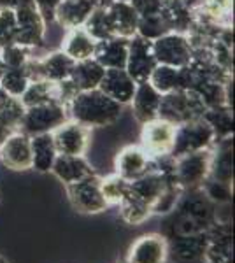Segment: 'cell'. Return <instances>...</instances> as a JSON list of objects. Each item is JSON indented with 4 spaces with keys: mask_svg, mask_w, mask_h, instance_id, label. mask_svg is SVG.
Returning a JSON list of instances; mask_svg holds the SVG:
<instances>
[{
    "mask_svg": "<svg viewBox=\"0 0 235 263\" xmlns=\"http://www.w3.org/2000/svg\"><path fill=\"white\" fill-rule=\"evenodd\" d=\"M158 65L153 53V41H148L140 35H134L128 41V54L125 70L135 83L148 81L149 74Z\"/></svg>",
    "mask_w": 235,
    "mask_h": 263,
    "instance_id": "12",
    "label": "cell"
},
{
    "mask_svg": "<svg viewBox=\"0 0 235 263\" xmlns=\"http://www.w3.org/2000/svg\"><path fill=\"white\" fill-rule=\"evenodd\" d=\"M204 263H209V261H204Z\"/></svg>",
    "mask_w": 235,
    "mask_h": 263,
    "instance_id": "52",
    "label": "cell"
},
{
    "mask_svg": "<svg viewBox=\"0 0 235 263\" xmlns=\"http://www.w3.org/2000/svg\"><path fill=\"white\" fill-rule=\"evenodd\" d=\"M214 142V130L211 128V125L204 118L186 121L183 125L176 126V135H174V146L170 156L177 158V156L188 155V153L209 149Z\"/></svg>",
    "mask_w": 235,
    "mask_h": 263,
    "instance_id": "6",
    "label": "cell"
},
{
    "mask_svg": "<svg viewBox=\"0 0 235 263\" xmlns=\"http://www.w3.org/2000/svg\"><path fill=\"white\" fill-rule=\"evenodd\" d=\"M105 69L98 63L95 58H86L74 63V69L70 72V81L78 88V91L95 90L104 78Z\"/></svg>",
    "mask_w": 235,
    "mask_h": 263,
    "instance_id": "29",
    "label": "cell"
},
{
    "mask_svg": "<svg viewBox=\"0 0 235 263\" xmlns=\"http://www.w3.org/2000/svg\"><path fill=\"white\" fill-rule=\"evenodd\" d=\"M160 14L170 32L188 33L193 27V11L183 0H164Z\"/></svg>",
    "mask_w": 235,
    "mask_h": 263,
    "instance_id": "28",
    "label": "cell"
},
{
    "mask_svg": "<svg viewBox=\"0 0 235 263\" xmlns=\"http://www.w3.org/2000/svg\"><path fill=\"white\" fill-rule=\"evenodd\" d=\"M193 11V20L218 28H232L233 0H204Z\"/></svg>",
    "mask_w": 235,
    "mask_h": 263,
    "instance_id": "20",
    "label": "cell"
},
{
    "mask_svg": "<svg viewBox=\"0 0 235 263\" xmlns=\"http://www.w3.org/2000/svg\"><path fill=\"white\" fill-rule=\"evenodd\" d=\"M209 179L233 186V135L218 139L212 144Z\"/></svg>",
    "mask_w": 235,
    "mask_h": 263,
    "instance_id": "18",
    "label": "cell"
},
{
    "mask_svg": "<svg viewBox=\"0 0 235 263\" xmlns=\"http://www.w3.org/2000/svg\"><path fill=\"white\" fill-rule=\"evenodd\" d=\"M95 46L97 41L84 30V27H78L67 30V35L62 44V51L74 62H81L86 60V58H93Z\"/></svg>",
    "mask_w": 235,
    "mask_h": 263,
    "instance_id": "26",
    "label": "cell"
},
{
    "mask_svg": "<svg viewBox=\"0 0 235 263\" xmlns=\"http://www.w3.org/2000/svg\"><path fill=\"white\" fill-rule=\"evenodd\" d=\"M0 162L7 168L16 172L32 168V151L30 137L23 132L16 130L0 144Z\"/></svg>",
    "mask_w": 235,
    "mask_h": 263,
    "instance_id": "16",
    "label": "cell"
},
{
    "mask_svg": "<svg viewBox=\"0 0 235 263\" xmlns=\"http://www.w3.org/2000/svg\"><path fill=\"white\" fill-rule=\"evenodd\" d=\"M51 135H53V142L58 155L84 156L89 146V128L78 121H65L62 126L51 132Z\"/></svg>",
    "mask_w": 235,
    "mask_h": 263,
    "instance_id": "14",
    "label": "cell"
},
{
    "mask_svg": "<svg viewBox=\"0 0 235 263\" xmlns=\"http://www.w3.org/2000/svg\"><path fill=\"white\" fill-rule=\"evenodd\" d=\"M135 86L137 83L130 78V74L125 69H105L104 78H102L98 90L104 91L109 99L121 105H126L132 102Z\"/></svg>",
    "mask_w": 235,
    "mask_h": 263,
    "instance_id": "19",
    "label": "cell"
},
{
    "mask_svg": "<svg viewBox=\"0 0 235 263\" xmlns=\"http://www.w3.org/2000/svg\"><path fill=\"white\" fill-rule=\"evenodd\" d=\"M51 174L57 179H60L65 186L74 184L84 177H89L95 174L93 167L86 162L84 156H69V155H58L55 160Z\"/></svg>",
    "mask_w": 235,
    "mask_h": 263,
    "instance_id": "22",
    "label": "cell"
},
{
    "mask_svg": "<svg viewBox=\"0 0 235 263\" xmlns=\"http://www.w3.org/2000/svg\"><path fill=\"white\" fill-rule=\"evenodd\" d=\"M160 100H161V95L148 81L137 83L134 97H132V102H130L132 112H134L135 120L142 125V123H148L158 118Z\"/></svg>",
    "mask_w": 235,
    "mask_h": 263,
    "instance_id": "21",
    "label": "cell"
},
{
    "mask_svg": "<svg viewBox=\"0 0 235 263\" xmlns=\"http://www.w3.org/2000/svg\"><path fill=\"white\" fill-rule=\"evenodd\" d=\"M128 182L126 179H123L121 176H118L116 172L111 174V176L100 177V190L104 195L107 205H119V202L125 198V195L128 193Z\"/></svg>",
    "mask_w": 235,
    "mask_h": 263,
    "instance_id": "37",
    "label": "cell"
},
{
    "mask_svg": "<svg viewBox=\"0 0 235 263\" xmlns=\"http://www.w3.org/2000/svg\"><path fill=\"white\" fill-rule=\"evenodd\" d=\"M148 83L151 84L160 95L179 90V88H181V69L169 67V65H160V63H158L151 74H149Z\"/></svg>",
    "mask_w": 235,
    "mask_h": 263,
    "instance_id": "34",
    "label": "cell"
},
{
    "mask_svg": "<svg viewBox=\"0 0 235 263\" xmlns=\"http://www.w3.org/2000/svg\"><path fill=\"white\" fill-rule=\"evenodd\" d=\"M211 171V147L174 158L172 179L181 190L200 188Z\"/></svg>",
    "mask_w": 235,
    "mask_h": 263,
    "instance_id": "5",
    "label": "cell"
},
{
    "mask_svg": "<svg viewBox=\"0 0 235 263\" xmlns=\"http://www.w3.org/2000/svg\"><path fill=\"white\" fill-rule=\"evenodd\" d=\"M11 135V132H7V130H4L2 126H0V144H2L4 141H6L7 137Z\"/></svg>",
    "mask_w": 235,
    "mask_h": 263,
    "instance_id": "48",
    "label": "cell"
},
{
    "mask_svg": "<svg viewBox=\"0 0 235 263\" xmlns=\"http://www.w3.org/2000/svg\"><path fill=\"white\" fill-rule=\"evenodd\" d=\"M69 120L70 118L67 105L60 104V102H48V104L25 109L18 130L27 134L28 137L39 134H51Z\"/></svg>",
    "mask_w": 235,
    "mask_h": 263,
    "instance_id": "4",
    "label": "cell"
},
{
    "mask_svg": "<svg viewBox=\"0 0 235 263\" xmlns=\"http://www.w3.org/2000/svg\"><path fill=\"white\" fill-rule=\"evenodd\" d=\"M113 2H130V0H113Z\"/></svg>",
    "mask_w": 235,
    "mask_h": 263,
    "instance_id": "51",
    "label": "cell"
},
{
    "mask_svg": "<svg viewBox=\"0 0 235 263\" xmlns=\"http://www.w3.org/2000/svg\"><path fill=\"white\" fill-rule=\"evenodd\" d=\"M206 261L233 263V227L232 221H214L207 230Z\"/></svg>",
    "mask_w": 235,
    "mask_h": 263,
    "instance_id": "15",
    "label": "cell"
},
{
    "mask_svg": "<svg viewBox=\"0 0 235 263\" xmlns=\"http://www.w3.org/2000/svg\"><path fill=\"white\" fill-rule=\"evenodd\" d=\"M128 41L130 39H125V37H111L105 41H97L93 58L104 69H125Z\"/></svg>",
    "mask_w": 235,
    "mask_h": 263,
    "instance_id": "23",
    "label": "cell"
},
{
    "mask_svg": "<svg viewBox=\"0 0 235 263\" xmlns=\"http://www.w3.org/2000/svg\"><path fill=\"white\" fill-rule=\"evenodd\" d=\"M72 209L79 214H100L109 209L100 190V177L97 174L84 177L74 184L65 186Z\"/></svg>",
    "mask_w": 235,
    "mask_h": 263,
    "instance_id": "7",
    "label": "cell"
},
{
    "mask_svg": "<svg viewBox=\"0 0 235 263\" xmlns=\"http://www.w3.org/2000/svg\"><path fill=\"white\" fill-rule=\"evenodd\" d=\"M119 216L121 219L132 227H137V224H142L144 221H148L153 216L151 213V205L142 200H139L137 197H134L130 192L125 195L121 202H119Z\"/></svg>",
    "mask_w": 235,
    "mask_h": 263,
    "instance_id": "32",
    "label": "cell"
},
{
    "mask_svg": "<svg viewBox=\"0 0 235 263\" xmlns=\"http://www.w3.org/2000/svg\"><path fill=\"white\" fill-rule=\"evenodd\" d=\"M83 27L95 41H105L111 39V37H116L113 30V21H111L107 7H95Z\"/></svg>",
    "mask_w": 235,
    "mask_h": 263,
    "instance_id": "35",
    "label": "cell"
},
{
    "mask_svg": "<svg viewBox=\"0 0 235 263\" xmlns=\"http://www.w3.org/2000/svg\"><path fill=\"white\" fill-rule=\"evenodd\" d=\"M92 4L95 7H107L113 4V0H92Z\"/></svg>",
    "mask_w": 235,
    "mask_h": 263,
    "instance_id": "46",
    "label": "cell"
},
{
    "mask_svg": "<svg viewBox=\"0 0 235 263\" xmlns=\"http://www.w3.org/2000/svg\"><path fill=\"white\" fill-rule=\"evenodd\" d=\"M153 53H155L156 63L176 67V69L186 67L193 58V49L188 41V35L179 32H167L165 35L153 41Z\"/></svg>",
    "mask_w": 235,
    "mask_h": 263,
    "instance_id": "8",
    "label": "cell"
},
{
    "mask_svg": "<svg viewBox=\"0 0 235 263\" xmlns=\"http://www.w3.org/2000/svg\"><path fill=\"white\" fill-rule=\"evenodd\" d=\"M11 44H16V14L0 7V49Z\"/></svg>",
    "mask_w": 235,
    "mask_h": 263,
    "instance_id": "42",
    "label": "cell"
},
{
    "mask_svg": "<svg viewBox=\"0 0 235 263\" xmlns=\"http://www.w3.org/2000/svg\"><path fill=\"white\" fill-rule=\"evenodd\" d=\"M16 14V44L32 51L44 46L46 21L42 20L37 7L25 6L14 11Z\"/></svg>",
    "mask_w": 235,
    "mask_h": 263,
    "instance_id": "10",
    "label": "cell"
},
{
    "mask_svg": "<svg viewBox=\"0 0 235 263\" xmlns=\"http://www.w3.org/2000/svg\"><path fill=\"white\" fill-rule=\"evenodd\" d=\"M161 2L164 0H130L132 7L137 11L139 16L158 14L161 11Z\"/></svg>",
    "mask_w": 235,
    "mask_h": 263,
    "instance_id": "43",
    "label": "cell"
},
{
    "mask_svg": "<svg viewBox=\"0 0 235 263\" xmlns=\"http://www.w3.org/2000/svg\"><path fill=\"white\" fill-rule=\"evenodd\" d=\"M0 263H9V260H7V258L4 256V254H0Z\"/></svg>",
    "mask_w": 235,
    "mask_h": 263,
    "instance_id": "50",
    "label": "cell"
},
{
    "mask_svg": "<svg viewBox=\"0 0 235 263\" xmlns=\"http://www.w3.org/2000/svg\"><path fill=\"white\" fill-rule=\"evenodd\" d=\"M216 205L206 197L202 188L185 190L176 209L165 223L164 235H193L207 232L214 224Z\"/></svg>",
    "mask_w": 235,
    "mask_h": 263,
    "instance_id": "1",
    "label": "cell"
},
{
    "mask_svg": "<svg viewBox=\"0 0 235 263\" xmlns=\"http://www.w3.org/2000/svg\"><path fill=\"white\" fill-rule=\"evenodd\" d=\"M207 111L204 100L190 90H174L161 95L160 107H158V118L179 126L186 121L198 120Z\"/></svg>",
    "mask_w": 235,
    "mask_h": 263,
    "instance_id": "3",
    "label": "cell"
},
{
    "mask_svg": "<svg viewBox=\"0 0 235 263\" xmlns=\"http://www.w3.org/2000/svg\"><path fill=\"white\" fill-rule=\"evenodd\" d=\"M202 192L206 193V197L211 200L214 205L220 203H232V193H233V186L225 184V182H218L214 179H206L202 186Z\"/></svg>",
    "mask_w": 235,
    "mask_h": 263,
    "instance_id": "40",
    "label": "cell"
},
{
    "mask_svg": "<svg viewBox=\"0 0 235 263\" xmlns=\"http://www.w3.org/2000/svg\"><path fill=\"white\" fill-rule=\"evenodd\" d=\"M167 263H170V261H167Z\"/></svg>",
    "mask_w": 235,
    "mask_h": 263,
    "instance_id": "53",
    "label": "cell"
},
{
    "mask_svg": "<svg viewBox=\"0 0 235 263\" xmlns=\"http://www.w3.org/2000/svg\"><path fill=\"white\" fill-rule=\"evenodd\" d=\"M204 120H206L211 128L214 130L216 141L223 137L233 135V109L228 105H216V107H209L204 112Z\"/></svg>",
    "mask_w": 235,
    "mask_h": 263,
    "instance_id": "33",
    "label": "cell"
},
{
    "mask_svg": "<svg viewBox=\"0 0 235 263\" xmlns=\"http://www.w3.org/2000/svg\"><path fill=\"white\" fill-rule=\"evenodd\" d=\"M125 263H126V261H125Z\"/></svg>",
    "mask_w": 235,
    "mask_h": 263,
    "instance_id": "54",
    "label": "cell"
},
{
    "mask_svg": "<svg viewBox=\"0 0 235 263\" xmlns=\"http://www.w3.org/2000/svg\"><path fill=\"white\" fill-rule=\"evenodd\" d=\"M170 263H204L207 251V232L193 235H165Z\"/></svg>",
    "mask_w": 235,
    "mask_h": 263,
    "instance_id": "11",
    "label": "cell"
},
{
    "mask_svg": "<svg viewBox=\"0 0 235 263\" xmlns=\"http://www.w3.org/2000/svg\"><path fill=\"white\" fill-rule=\"evenodd\" d=\"M183 2H185L186 6L190 7V9H195V7H198L200 4L204 2V0H183Z\"/></svg>",
    "mask_w": 235,
    "mask_h": 263,
    "instance_id": "47",
    "label": "cell"
},
{
    "mask_svg": "<svg viewBox=\"0 0 235 263\" xmlns=\"http://www.w3.org/2000/svg\"><path fill=\"white\" fill-rule=\"evenodd\" d=\"M107 11L113 21L114 35L125 37V39H132L134 35H137L139 14L130 2H113L107 6Z\"/></svg>",
    "mask_w": 235,
    "mask_h": 263,
    "instance_id": "25",
    "label": "cell"
},
{
    "mask_svg": "<svg viewBox=\"0 0 235 263\" xmlns=\"http://www.w3.org/2000/svg\"><path fill=\"white\" fill-rule=\"evenodd\" d=\"M23 112L25 107L18 97H12L0 88V126L11 134L16 132L21 118H23Z\"/></svg>",
    "mask_w": 235,
    "mask_h": 263,
    "instance_id": "31",
    "label": "cell"
},
{
    "mask_svg": "<svg viewBox=\"0 0 235 263\" xmlns=\"http://www.w3.org/2000/svg\"><path fill=\"white\" fill-rule=\"evenodd\" d=\"M67 109H69L70 120L81 123L86 128H100V126L113 125L121 118L123 112V105L109 99L98 88L79 91L70 100Z\"/></svg>",
    "mask_w": 235,
    "mask_h": 263,
    "instance_id": "2",
    "label": "cell"
},
{
    "mask_svg": "<svg viewBox=\"0 0 235 263\" xmlns=\"http://www.w3.org/2000/svg\"><path fill=\"white\" fill-rule=\"evenodd\" d=\"M32 49L23 48L18 44H11L0 49V60L7 69H14V67H23L30 58H32Z\"/></svg>",
    "mask_w": 235,
    "mask_h": 263,
    "instance_id": "41",
    "label": "cell"
},
{
    "mask_svg": "<svg viewBox=\"0 0 235 263\" xmlns=\"http://www.w3.org/2000/svg\"><path fill=\"white\" fill-rule=\"evenodd\" d=\"M169 30L165 20L161 18V14H151V16H139L137 23V35L144 37L148 41H156L158 37L165 35Z\"/></svg>",
    "mask_w": 235,
    "mask_h": 263,
    "instance_id": "39",
    "label": "cell"
},
{
    "mask_svg": "<svg viewBox=\"0 0 235 263\" xmlns=\"http://www.w3.org/2000/svg\"><path fill=\"white\" fill-rule=\"evenodd\" d=\"M30 151H32V168L41 174L51 172L58 153L51 134H39L30 137Z\"/></svg>",
    "mask_w": 235,
    "mask_h": 263,
    "instance_id": "27",
    "label": "cell"
},
{
    "mask_svg": "<svg viewBox=\"0 0 235 263\" xmlns=\"http://www.w3.org/2000/svg\"><path fill=\"white\" fill-rule=\"evenodd\" d=\"M60 2H62V0H33V6L37 7L42 20L46 21V25L55 21V11H57Z\"/></svg>",
    "mask_w": 235,
    "mask_h": 263,
    "instance_id": "44",
    "label": "cell"
},
{
    "mask_svg": "<svg viewBox=\"0 0 235 263\" xmlns=\"http://www.w3.org/2000/svg\"><path fill=\"white\" fill-rule=\"evenodd\" d=\"M32 4H33V0H0V7H2V9H11V11H16L25 6H32Z\"/></svg>",
    "mask_w": 235,
    "mask_h": 263,
    "instance_id": "45",
    "label": "cell"
},
{
    "mask_svg": "<svg viewBox=\"0 0 235 263\" xmlns=\"http://www.w3.org/2000/svg\"><path fill=\"white\" fill-rule=\"evenodd\" d=\"M126 263H167L169 244L164 233H144L132 242L126 253Z\"/></svg>",
    "mask_w": 235,
    "mask_h": 263,
    "instance_id": "13",
    "label": "cell"
},
{
    "mask_svg": "<svg viewBox=\"0 0 235 263\" xmlns=\"http://www.w3.org/2000/svg\"><path fill=\"white\" fill-rule=\"evenodd\" d=\"M32 83L30 81V76L27 67H14V69H7L4 72L2 79H0V88L6 90L12 97H20L23 95V91L27 90V86Z\"/></svg>",
    "mask_w": 235,
    "mask_h": 263,
    "instance_id": "36",
    "label": "cell"
},
{
    "mask_svg": "<svg viewBox=\"0 0 235 263\" xmlns=\"http://www.w3.org/2000/svg\"><path fill=\"white\" fill-rule=\"evenodd\" d=\"M176 126L172 123L155 118V120L142 123L140 130V147L151 160L170 156L174 146Z\"/></svg>",
    "mask_w": 235,
    "mask_h": 263,
    "instance_id": "9",
    "label": "cell"
},
{
    "mask_svg": "<svg viewBox=\"0 0 235 263\" xmlns=\"http://www.w3.org/2000/svg\"><path fill=\"white\" fill-rule=\"evenodd\" d=\"M93 9L92 0H62L55 11V21L65 30L83 27Z\"/></svg>",
    "mask_w": 235,
    "mask_h": 263,
    "instance_id": "24",
    "label": "cell"
},
{
    "mask_svg": "<svg viewBox=\"0 0 235 263\" xmlns=\"http://www.w3.org/2000/svg\"><path fill=\"white\" fill-rule=\"evenodd\" d=\"M4 72H6V65H4V63H2V60H0V79H2Z\"/></svg>",
    "mask_w": 235,
    "mask_h": 263,
    "instance_id": "49",
    "label": "cell"
},
{
    "mask_svg": "<svg viewBox=\"0 0 235 263\" xmlns=\"http://www.w3.org/2000/svg\"><path fill=\"white\" fill-rule=\"evenodd\" d=\"M153 168V160L144 153L140 146H126L116 155L114 172L128 182L135 181Z\"/></svg>",
    "mask_w": 235,
    "mask_h": 263,
    "instance_id": "17",
    "label": "cell"
},
{
    "mask_svg": "<svg viewBox=\"0 0 235 263\" xmlns=\"http://www.w3.org/2000/svg\"><path fill=\"white\" fill-rule=\"evenodd\" d=\"M183 192H185V190L179 188L176 182H170L164 192H161L160 197L155 200V203H153V207H151L153 216H167L172 213V211L176 209Z\"/></svg>",
    "mask_w": 235,
    "mask_h": 263,
    "instance_id": "38",
    "label": "cell"
},
{
    "mask_svg": "<svg viewBox=\"0 0 235 263\" xmlns=\"http://www.w3.org/2000/svg\"><path fill=\"white\" fill-rule=\"evenodd\" d=\"M23 107H33V105L48 104V102H60V86L58 83L46 81V79H39V81H32L20 97ZM62 104V102H60Z\"/></svg>",
    "mask_w": 235,
    "mask_h": 263,
    "instance_id": "30",
    "label": "cell"
}]
</instances>
